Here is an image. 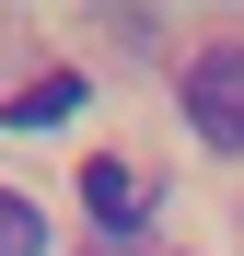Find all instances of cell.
Returning a JSON list of instances; mask_svg holds the SVG:
<instances>
[{
	"mask_svg": "<svg viewBox=\"0 0 244 256\" xmlns=\"http://www.w3.org/2000/svg\"><path fill=\"white\" fill-rule=\"evenodd\" d=\"M175 105H186V128H198L210 152H244V47H210V58L186 70Z\"/></svg>",
	"mask_w": 244,
	"mask_h": 256,
	"instance_id": "cell-1",
	"label": "cell"
},
{
	"mask_svg": "<svg viewBox=\"0 0 244 256\" xmlns=\"http://www.w3.org/2000/svg\"><path fill=\"white\" fill-rule=\"evenodd\" d=\"M81 210H93V233H128L151 210V175L140 163H81Z\"/></svg>",
	"mask_w": 244,
	"mask_h": 256,
	"instance_id": "cell-2",
	"label": "cell"
},
{
	"mask_svg": "<svg viewBox=\"0 0 244 256\" xmlns=\"http://www.w3.org/2000/svg\"><path fill=\"white\" fill-rule=\"evenodd\" d=\"M0 256H47V210L23 186H0Z\"/></svg>",
	"mask_w": 244,
	"mask_h": 256,
	"instance_id": "cell-3",
	"label": "cell"
},
{
	"mask_svg": "<svg viewBox=\"0 0 244 256\" xmlns=\"http://www.w3.org/2000/svg\"><path fill=\"white\" fill-rule=\"evenodd\" d=\"M70 105H81V82H70V70H47V82H35V94H23V105H12V116H23V128H58V116H70Z\"/></svg>",
	"mask_w": 244,
	"mask_h": 256,
	"instance_id": "cell-4",
	"label": "cell"
}]
</instances>
